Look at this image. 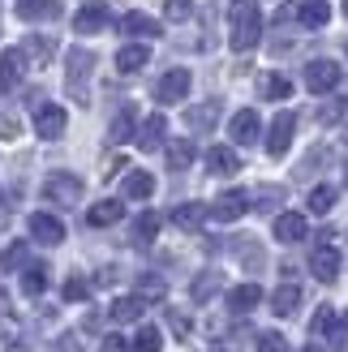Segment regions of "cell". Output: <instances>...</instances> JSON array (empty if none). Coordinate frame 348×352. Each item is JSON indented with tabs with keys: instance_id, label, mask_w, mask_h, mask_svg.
Listing matches in <instances>:
<instances>
[{
	"instance_id": "1",
	"label": "cell",
	"mask_w": 348,
	"mask_h": 352,
	"mask_svg": "<svg viewBox=\"0 0 348 352\" xmlns=\"http://www.w3.org/2000/svg\"><path fill=\"white\" fill-rule=\"evenodd\" d=\"M258 39H263L258 0H232V52H254Z\"/></svg>"
},
{
	"instance_id": "2",
	"label": "cell",
	"mask_w": 348,
	"mask_h": 352,
	"mask_svg": "<svg viewBox=\"0 0 348 352\" xmlns=\"http://www.w3.org/2000/svg\"><path fill=\"white\" fill-rule=\"evenodd\" d=\"M91 74H95V52L74 47V52H69V60H65V91H69V99L86 103V86H91Z\"/></svg>"
},
{
	"instance_id": "3",
	"label": "cell",
	"mask_w": 348,
	"mask_h": 352,
	"mask_svg": "<svg viewBox=\"0 0 348 352\" xmlns=\"http://www.w3.org/2000/svg\"><path fill=\"white\" fill-rule=\"evenodd\" d=\"M43 198L52 202V206H78L82 202V181L74 172H52L47 181H43Z\"/></svg>"
},
{
	"instance_id": "4",
	"label": "cell",
	"mask_w": 348,
	"mask_h": 352,
	"mask_svg": "<svg viewBox=\"0 0 348 352\" xmlns=\"http://www.w3.org/2000/svg\"><path fill=\"white\" fill-rule=\"evenodd\" d=\"M336 86H340V65H336V60H309V65H305V91L331 95Z\"/></svg>"
},
{
	"instance_id": "5",
	"label": "cell",
	"mask_w": 348,
	"mask_h": 352,
	"mask_svg": "<svg viewBox=\"0 0 348 352\" xmlns=\"http://www.w3.org/2000/svg\"><path fill=\"white\" fill-rule=\"evenodd\" d=\"M246 210H250V193L246 189H228V193H219L211 202V219L215 223H237Z\"/></svg>"
},
{
	"instance_id": "6",
	"label": "cell",
	"mask_w": 348,
	"mask_h": 352,
	"mask_svg": "<svg viewBox=\"0 0 348 352\" xmlns=\"http://www.w3.org/2000/svg\"><path fill=\"white\" fill-rule=\"evenodd\" d=\"M65 125H69V116H65V108H56V103H39V108H34V133H39L43 142H56L65 133Z\"/></svg>"
},
{
	"instance_id": "7",
	"label": "cell",
	"mask_w": 348,
	"mask_h": 352,
	"mask_svg": "<svg viewBox=\"0 0 348 352\" xmlns=\"http://www.w3.org/2000/svg\"><path fill=\"white\" fill-rule=\"evenodd\" d=\"M189 86H194V78H189V69H168V74L160 78V86H155V99L164 103H181L189 95Z\"/></svg>"
},
{
	"instance_id": "8",
	"label": "cell",
	"mask_w": 348,
	"mask_h": 352,
	"mask_svg": "<svg viewBox=\"0 0 348 352\" xmlns=\"http://www.w3.org/2000/svg\"><path fill=\"white\" fill-rule=\"evenodd\" d=\"M108 26H112V13H108V5H99V0H86V5L74 13V30L78 34H99Z\"/></svg>"
},
{
	"instance_id": "9",
	"label": "cell",
	"mask_w": 348,
	"mask_h": 352,
	"mask_svg": "<svg viewBox=\"0 0 348 352\" xmlns=\"http://www.w3.org/2000/svg\"><path fill=\"white\" fill-rule=\"evenodd\" d=\"M292 133H297V116L292 112H280L271 120V133H267V155L271 160H280V155L292 146Z\"/></svg>"
},
{
	"instance_id": "10",
	"label": "cell",
	"mask_w": 348,
	"mask_h": 352,
	"mask_svg": "<svg viewBox=\"0 0 348 352\" xmlns=\"http://www.w3.org/2000/svg\"><path fill=\"white\" fill-rule=\"evenodd\" d=\"M228 133H232L237 146H250V142H258V133H263V120H258L254 108H241V112L228 120Z\"/></svg>"
},
{
	"instance_id": "11",
	"label": "cell",
	"mask_w": 348,
	"mask_h": 352,
	"mask_svg": "<svg viewBox=\"0 0 348 352\" xmlns=\"http://www.w3.org/2000/svg\"><path fill=\"white\" fill-rule=\"evenodd\" d=\"M26 223H30V236L39 241V245H61L65 241V223L56 215H47V210H34Z\"/></svg>"
},
{
	"instance_id": "12",
	"label": "cell",
	"mask_w": 348,
	"mask_h": 352,
	"mask_svg": "<svg viewBox=\"0 0 348 352\" xmlns=\"http://www.w3.org/2000/svg\"><path fill=\"white\" fill-rule=\"evenodd\" d=\"M309 271H314L318 284H336L340 279V254L331 250V245H318V250L309 254Z\"/></svg>"
},
{
	"instance_id": "13",
	"label": "cell",
	"mask_w": 348,
	"mask_h": 352,
	"mask_svg": "<svg viewBox=\"0 0 348 352\" xmlns=\"http://www.w3.org/2000/svg\"><path fill=\"white\" fill-rule=\"evenodd\" d=\"M116 30H120V34H129V39H155V34H160L164 26L155 22L151 13H138V9H133V13H125V17L116 22Z\"/></svg>"
},
{
	"instance_id": "14",
	"label": "cell",
	"mask_w": 348,
	"mask_h": 352,
	"mask_svg": "<svg viewBox=\"0 0 348 352\" xmlns=\"http://www.w3.org/2000/svg\"><path fill=\"white\" fill-rule=\"evenodd\" d=\"M309 236V223L305 215H297V210H284V215H275V241H284V245H297Z\"/></svg>"
},
{
	"instance_id": "15",
	"label": "cell",
	"mask_w": 348,
	"mask_h": 352,
	"mask_svg": "<svg viewBox=\"0 0 348 352\" xmlns=\"http://www.w3.org/2000/svg\"><path fill=\"white\" fill-rule=\"evenodd\" d=\"M22 74H26V56H22V47L0 52V91H13V86L22 82Z\"/></svg>"
},
{
	"instance_id": "16",
	"label": "cell",
	"mask_w": 348,
	"mask_h": 352,
	"mask_svg": "<svg viewBox=\"0 0 348 352\" xmlns=\"http://www.w3.org/2000/svg\"><path fill=\"white\" fill-rule=\"evenodd\" d=\"M146 314V296H116V301L108 305V318L120 327V322H142Z\"/></svg>"
},
{
	"instance_id": "17",
	"label": "cell",
	"mask_w": 348,
	"mask_h": 352,
	"mask_svg": "<svg viewBox=\"0 0 348 352\" xmlns=\"http://www.w3.org/2000/svg\"><path fill=\"white\" fill-rule=\"evenodd\" d=\"M215 120H219V99H206V103H194V108L185 112V125L194 129V133H211V129H215Z\"/></svg>"
},
{
	"instance_id": "18",
	"label": "cell",
	"mask_w": 348,
	"mask_h": 352,
	"mask_svg": "<svg viewBox=\"0 0 348 352\" xmlns=\"http://www.w3.org/2000/svg\"><path fill=\"white\" fill-rule=\"evenodd\" d=\"M22 56H26V65H47L52 56H56V39H52V34H26Z\"/></svg>"
},
{
	"instance_id": "19",
	"label": "cell",
	"mask_w": 348,
	"mask_h": 352,
	"mask_svg": "<svg viewBox=\"0 0 348 352\" xmlns=\"http://www.w3.org/2000/svg\"><path fill=\"white\" fill-rule=\"evenodd\" d=\"M120 219H125V202H116V198H103V202H95L86 210V223L91 228H112Z\"/></svg>"
},
{
	"instance_id": "20",
	"label": "cell",
	"mask_w": 348,
	"mask_h": 352,
	"mask_svg": "<svg viewBox=\"0 0 348 352\" xmlns=\"http://www.w3.org/2000/svg\"><path fill=\"white\" fill-rule=\"evenodd\" d=\"M164 133H168V120L155 112V116H146L142 125H138V146H142V151H160L164 146Z\"/></svg>"
},
{
	"instance_id": "21",
	"label": "cell",
	"mask_w": 348,
	"mask_h": 352,
	"mask_svg": "<svg viewBox=\"0 0 348 352\" xmlns=\"http://www.w3.org/2000/svg\"><path fill=\"white\" fill-rule=\"evenodd\" d=\"M17 17H26V22H52V17H61V0H17Z\"/></svg>"
},
{
	"instance_id": "22",
	"label": "cell",
	"mask_w": 348,
	"mask_h": 352,
	"mask_svg": "<svg viewBox=\"0 0 348 352\" xmlns=\"http://www.w3.org/2000/svg\"><path fill=\"white\" fill-rule=\"evenodd\" d=\"M206 215H211V210H206L202 202H181L177 210H172V223H177L181 232H198V228H202V219H206Z\"/></svg>"
},
{
	"instance_id": "23",
	"label": "cell",
	"mask_w": 348,
	"mask_h": 352,
	"mask_svg": "<svg viewBox=\"0 0 348 352\" xmlns=\"http://www.w3.org/2000/svg\"><path fill=\"white\" fill-rule=\"evenodd\" d=\"M206 168H211L215 176H232V172H241V160H237L232 146H211L206 151Z\"/></svg>"
},
{
	"instance_id": "24",
	"label": "cell",
	"mask_w": 348,
	"mask_h": 352,
	"mask_svg": "<svg viewBox=\"0 0 348 352\" xmlns=\"http://www.w3.org/2000/svg\"><path fill=\"white\" fill-rule=\"evenodd\" d=\"M297 22L305 30H323L327 22H331V9H327V0H305V5L297 9Z\"/></svg>"
},
{
	"instance_id": "25",
	"label": "cell",
	"mask_w": 348,
	"mask_h": 352,
	"mask_svg": "<svg viewBox=\"0 0 348 352\" xmlns=\"http://www.w3.org/2000/svg\"><path fill=\"white\" fill-rule=\"evenodd\" d=\"M120 189H125V198L146 202L151 193H155V176H151V172H142V168H133V172L125 176V185H120Z\"/></svg>"
},
{
	"instance_id": "26",
	"label": "cell",
	"mask_w": 348,
	"mask_h": 352,
	"mask_svg": "<svg viewBox=\"0 0 348 352\" xmlns=\"http://www.w3.org/2000/svg\"><path fill=\"white\" fill-rule=\"evenodd\" d=\"M219 288H224V275L219 271H202L194 284H189V296H194V305H206Z\"/></svg>"
},
{
	"instance_id": "27",
	"label": "cell",
	"mask_w": 348,
	"mask_h": 352,
	"mask_svg": "<svg viewBox=\"0 0 348 352\" xmlns=\"http://www.w3.org/2000/svg\"><path fill=\"white\" fill-rule=\"evenodd\" d=\"M146 60H151V47H142V43H125L116 52V69H120V74H138Z\"/></svg>"
},
{
	"instance_id": "28",
	"label": "cell",
	"mask_w": 348,
	"mask_h": 352,
	"mask_svg": "<svg viewBox=\"0 0 348 352\" xmlns=\"http://www.w3.org/2000/svg\"><path fill=\"white\" fill-rule=\"evenodd\" d=\"M258 301H263V288H258V284H237V288L228 292V309H232V314H250Z\"/></svg>"
},
{
	"instance_id": "29",
	"label": "cell",
	"mask_w": 348,
	"mask_h": 352,
	"mask_svg": "<svg viewBox=\"0 0 348 352\" xmlns=\"http://www.w3.org/2000/svg\"><path fill=\"white\" fill-rule=\"evenodd\" d=\"M129 236H133V245H142V250H146V245H151L155 236H160V215H155V210H142V215L133 219Z\"/></svg>"
},
{
	"instance_id": "30",
	"label": "cell",
	"mask_w": 348,
	"mask_h": 352,
	"mask_svg": "<svg viewBox=\"0 0 348 352\" xmlns=\"http://www.w3.org/2000/svg\"><path fill=\"white\" fill-rule=\"evenodd\" d=\"M133 108H120L116 116H112V125H108V138L112 142H129V138H138V125H133Z\"/></svg>"
},
{
	"instance_id": "31",
	"label": "cell",
	"mask_w": 348,
	"mask_h": 352,
	"mask_svg": "<svg viewBox=\"0 0 348 352\" xmlns=\"http://www.w3.org/2000/svg\"><path fill=\"white\" fill-rule=\"evenodd\" d=\"M297 305H301V288H297V284H284V288H275V296H271V309L280 314V318H288V314H297Z\"/></svg>"
},
{
	"instance_id": "32",
	"label": "cell",
	"mask_w": 348,
	"mask_h": 352,
	"mask_svg": "<svg viewBox=\"0 0 348 352\" xmlns=\"http://www.w3.org/2000/svg\"><path fill=\"white\" fill-rule=\"evenodd\" d=\"M189 164H194V142H189V138L168 142V168H172V172H185Z\"/></svg>"
},
{
	"instance_id": "33",
	"label": "cell",
	"mask_w": 348,
	"mask_h": 352,
	"mask_svg": "<svg viewBox=\"0 0 348 352\" xmlns=\"http://www.w3.org/2000/svg\"><path fill=\"white\" fill-rule=\"evenodd\" d=\"M47 288V267H43V262H30V267L22 271V292L26 296H39Z\"/></svg>"
},
{
	"instance_id": "34",
	"label": "cell",
	"mask_w": 348,
	"mask_h": 352,
	"mask_svg": "<svg viewBox=\"0 0 348 352\" xmlns=\"http://www.w3.org/2000/svg\"><path fill=\"white\" fill-rule=\"evenodd\" d=\"M258 91H263V99H288L292 95V82L284 78V74H263V86H258Z\"/></svg>"
},
{
	"instance_id": "35",
	"label": "cell",
	"mask_w": 348,
	"mask_h": 352,
	"mask_svg": "<svg viewBox=\"0 0 348 352\" xmlns=\"http://www.w3.org/2000/svg\"><path fill=\"white\" fill-rule=\"evenodd\" d=\"M0 267L5 271H26L30 267V250H26V241H13L5 254H0Z\"/></svg>"
},
{
	"instance_id": "36",
	"label": "cell",
	"mask_w": 348,
	"mask_h": 352,
	"mask_svg": "<svg viewBox=\"0 0 348 352\" xmlns=\"http://www.w3.org/2000/svg\"><path fill=\"white\" fill-rule=\"evenodd\" d=\"M280 202H284V189H280V185H263V189H258L254 198H250V206H254V210H263V215H267V210H275Z\"/></svg>"
},
{
	"instance_id": "37",
	"label": "cell",
	"mask_w": 348,
	"mask_h": 352,
	"mask_svg": "<svg viewBox=\"0 0 348 352\" xmlns=\"http://www.w3.org/2000/svg\"><path fill=\"white\" fill-rule=\"evenodd\" d=\"M133 352H160L164 348V336H160V327H138V336L129 344Z\"/></svg>"
},
{
	"instance_id": "38",
	"label": "cell",
	"mask_w": 348,
	"mask_h": 352,
	"mask_svg": "<svg viewBox=\"0 0 348 352\" xmlns=\"http://www.w3.org/2000/svg\"><path fill=\"white\" fill-rule=\"evenodd\" d=\"M331 206H336V189L331 185H314V189H309V210H314V215H327Z\"/></svg>"
},
{
	"instance_id": "39",
	"label": "cell",
	"mask_w": 348,
	"mask_h": 352,
	"mask_svg": "<svg viewBox=\"0 0 348 352\" xmlns=\"http://www.w3.org/2000/svg\"><path fill=\"white\" fill-rule=\"evenodd\" d=\"M344 116H348V99H331V103H323V108H318L323 125H340Z\"/></svg>"
},
{
	"instance_id": "40",
	"label": "cell",
	"mask_w": 348,
	"mask_h": 352,
	"mask_svg": "<svg viewBox=\"0 0 348 352\" xmlns=\"http://www.w3.org/2000/svg\"><path fill=\"white\" fill-rule=\"evenodd\" d=\"M336 322H340V318H336V309H331V305H323V309L314 314V322H309V331H314V336H331Z\"/></svg>"
},
{
	"instance_id": "41",
	"label": "cell",
	"mask_w": 348,
	"mask_h": 352,
	"mask_svg": "<svg viewBox=\"0 0 348 352\" xmlns=\"http://www.w3.org/2000/svg\"><path fill=\"white\" fill-rule=\"evenodd\" d=\"M237 254H241V262H246L250 271L263 267V250H258V241H237Z\"/></svg>"
},
{
	"instance_id": "42",
	"label": "cell",
	"mask_w": 348,
	"mask_h": 352,
	"mask_svg": "<svg viewBox=\"0 0 348 352\" xmlns=\"http://www.w3.org/2000/svg\"><path fill=\"white\" fill-rule=\"evenodd\" d=\"M91 296V284H86L82 275H69L65 279V301H86Z\"/></svg>"
},
{
	"instance_id": "43",
	"label": "cell",
	"mask_w": 348,
	"mask_h": 352,
	"mask_svg": "<svg viewBox=\"0 0 348 352\" xmlns=\"http://www.w3.org/2000/svg\"><path fill=\"white\" fill-rule=\"evenodd\" d=\"M258 352H288V340L280 331H263V336H258Z\"/></svg>"
},
{
	"instance_id": "44",
	"label": "cell",
	"mask_w": 348,
	"mask_h": 352,
	"mask_svg": "<svg viewBox=\"0 0 348 352\" xmlns=\"http://www.w3.org/2000/svg\"><path fill=\"white\" fill-rule=\"evenodd\" d=\"M189 13H194V0H168V5H164V17H168V22H185Z\"/></svg>"
},
{
	"instance_id": "45",
	"label": "cell",
	"mask_w": 348,
	"mask_h": 352,
	"mask_svg": "<svg viewBox=\"0 0 348 352\" xmlns=\"http://www.w3.org/2000/svg\"><path fill=\"white\" fill-rule=\"evenodd\" d=\"M138 296H164V279L160 275H138Z\"/></svg>"
},
{
	"instance_id": "46",
	"label": "cell",
	"mask_w": 348,
	"mask_h": 352,
	"mask_svg": "<svg viewBox=\"0 0 348 352\" xmlns=\"http://www.w3.org/2000/svg\"><path fill=\"white\" fill-rule=\"evenodd\" d=\"M47 352H82V340L74 336V331H65L61 340H52V344H47Z\"/></svg>"
},
{
	"instance_id": "47",
	"label": "cell",
	"mask_w": 348,
	"mask_h": 352,
	"mask_svg": "<svg viewBox=\"0 0 348 352\" xmlns=\"http://www.w3.org/2000/svg\"><path fill=\"white\" fill-rule=\"evenodd\" d=\"M168 327H172V331H177V336H181V340L189 336V331H194V322H189V314H181V309H168Z\"/></svg>"
},
{
	"instance_id": "48",
	"label": "cell",
	"mask_w": 348,
	"mask_h": 352,
	"mask_svg": "<svg viewBox=\"0 0 348 352\" xmlns=\"http://www.w3.org/2000/svg\"><path fill=\"white\" fill-rule=\"evenodd\" d=\"M103 352H129V344L120 336H108V340H103Z\"/></svg>"
},
{
	"instance_id": "49",
	"label": "cell",
	"mask_w": 348,
	"mask_h": 352,
	"mask_svg": "<svg viewBox=\"0 0 348 352\" xmlns=\"http://www.w3.org/2000/svg\"><path fill=\"white\" fill-rule=\"evenodd\" d=\"M0 138H17V120H9V116L0 120Z\"/></svg>"
},
{
	"instance_id": "50",
	"label": "cell",
	"mask_w": 348,
	"mask_h": 352,
	"mask_svg": "<svg viewBox=\"0 0 348 352\" xmlns=\"http://www.w3.org/2000/svg\"><path fill=\"white\" fill-rule=\"evenodd\" d=\"M5 318H9V292L0 288V322H5Z\"/></svg>"
},
{
	"instance_id": "51",
	"label": "cell",
	"mask_w": 348,
	"mask_h": 352,
	"mask_svg": "<svg viewBox=\"0 0 348 352\" xmlns=\"http://www.w3.org/2000/svg\"><path fill=\"white\" fill-rule=\"evenodd\" d=\"M301 352H323V348H318V344H309V348H301Z\"/></svg>"
},
{
	"instance_id": "52",
	"label": "cell",
	"mask_w": 348,
	"mask_h": 352,
	"mask_svg": "<svg viewBox=\"0 0 348 352\" xmlns=\"http://www.w3.org/2000/svg\"><path fill=\"white\" fill-rule=\"evenodd\" d=\"M5 223H9V215H5V210H0V228H5Z\"/></svg>"
},
{
	"instance_id": "53",
	"label": "cell",
	"mask_w": 348,
	"mask_h": 352,
	"mask_svg": "<svg viewBox=\"0 0 348 352\" xmlns=\"http://www.w3.org/2000/svg\"><path fill=\"white\" fill-rule=\"evenodd\" d=\"M344 185H348V164H344Z\"/></svg>"
},
{
	"instance_id": "54",
	"label": "cell",
	"mask_w": 348,
	"mask_h": 352,
	"mask_svg": "<svg viewBox=\"0 0 348 352\" xmlns=\"http://www.w3.org/2000/svg\"><path fill=\"white\" fill-rule=\"evenodd\" d=\"M344 142H348V125H344Z\"/></svg>"
},
{
	"instance_id": "55",
	"label": "cell",
	"mask_w": 348,
	"mask_h": 352,
	"mask_svg": "<svg viewBox=\"0 0 348 352\" xmlns=\"http://www.w3.org/2000/svg\"><path fill=\"white\" fill-rule=\"evenodd\" d=\"M344 13H348V0H344Z\"/></svg>"
}]
</instances>
